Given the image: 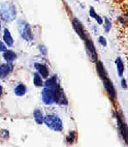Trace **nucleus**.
Here are the masks:
<instances>
[{
	"mask_svg": "<svg viewBox=\"0 0 128 147\" xmlns=\"http://www.w3.org/2000/svg\"><path fill=\"white\" fill-rule=\"evenodd\" d=\"M44 122L52 131H61L63 129L62 120H61V118L59 116L55 115V114H48V115H46L45 119H44Z\"/></svg>",
	"mask_w": 128,
	"mask_h": 147,
	"instance_id": "f257e3e1",
	"label": "nucleus"
},
{
	"mask_svg": "<svg viewBox=\"0 0 128 147\" xmlns=\"http://www.w3.org/2000/svg\"><path fill=\"white\" fill-rule=\"evenodd\" d=\"M0 17L6 22L13 21L17 17V11L15 6L9 3H3L0 6Z\"/></svg>",
	"mask_w": 128,
	"mask_h": 147,
	"instance_id": "f03ea898",
	"label": "nucleus"
},
{
	"mask_svg": "<svg viewBox=\"0 0 128 147\" xmlns=\"http://www.w3.org/2000/svg\"><path fill=\"white\" fill-rule=\"evenodd\" d=\"M100 79L102 80V83H103V87H105V91H107V95L110 96V98L112 100H115L116 97H117V92H116L115 87L113 82L111 81V79L109 78V75H103V76L100 77Z\"/></svg>",
	"mask_w": 128,
	"mask_h": 147,
	"instance_id": "7ed1b4c3",
	"label": "nucleus"
},
{
	"mask_svg": "<svg viewBox=\"0 0 128 147\" xmlns=\"http://www.w3.org/2000/svg\"><path fill=\"white\" fill-rule=\"evenodd\" d=\"M19 31L21 36L27 42H32L33 40V34H32L31 27L27 22L19 21Z\"/></svg>",
	"mask_w": 128,
	"mask_h": 147,
	"instance_id": "20e7f679",
	"label": "nucleus"
},
{
	"mask_svg": "<svg viewBox=\"0 0 128 147\" xmlns=\"http://www.w3.org/2000/svg\"><path fill=\"white\" fill-rule=\"evenodd\" d=\"M84 42H85L86 50H87V53H88V55H89L90 60L93 61V62H96V61L98 60V54H97V52H96V48H95L93 40H92L89 36H87Z\"/></svg>",
	"mask_w": 128,
	"mask_h": 147,
	"instance_id": "39448f33",
	"label": "nucleus"
},
{
	"mask_svg": "<svg viewBox=\"0 0 128 147\" xmlns=\"http://www.w3.org/2000/svg\"><path fill=\"white\" fill-rule=\"evenodd\" d=\"M42 100L46 105H52L55 102V89L50 87H44L42 90Z\"/></svg>",
	"mask_w": 128,
	"mask_h": 147,
	"instance_id": "423d86ee",
	"label": "nucleus"
},
{
	"mask_svg": "<svg viewBox=\"0 0 128 147\" xmlns=\"http://www.w3.org/2000/svg\"><path fill=\"white\" fill-rule=\"evenodd\" d=\"M116 118H117V124H118L119 131H120L123 140H124L126 144L128 145V125L126 124L125 121H124L122 115H117Z\"/></svg>",
	"mask_w": 128,
	"mask_h": 147,
	"instance_id": "0eeeda50",
	"label": "nucleus"
},
{
	"mask_svg": "<svg viewBox=\"0 0 128 147\" xmlns=\"http://www.w3.org/2000/svg\"><path fill=\"white\" fill-rule=\"evenodd\" d=\"M72 27L74 29V31L76 32V34L81 37V40H85V38L88 36V33H87V31L84 28V25L82 24V22L78 18H76V17L72 19Z\"/></svg>",
	"mask_w": 128,
	"mask_h": 147,
	"instance_id": "6e6552de",
	"label": "nucleus"
},
{
	"mask_svg": "<svg viewBox=\"0 0 128 147\" xmlns=\"http://www.w3.org/2000/svg\"><path fill=\"white\" fill-rule=\"evenodd\" d=\"M55 102L59 105H67V98L66 95L59 85L55 88Z\"/></svg>",
	"mask_w": 128,
	"mask_h": 147,
	"instance_id": "1a4fd4ad",
	"label": "nucleus"
},
{
	"mask_svg": "<svg viewBox=\"0 0 128 147\" xmlns=\"http://www.w3.org/2000/svg\"><path fill=\"white\" fill-rule=\"evenodd\" d=\"M34 67L36 69L37 73L40 75V76L44 78V79H47L50 76V73H49V68L47 65L42 64V63H34Z\"/></svg>",
	"mask_w": 128,
	"mask_h": 147,
	"instance_id": "9d476101",
	"label": "nucleus"
},
{
	"mask_svg": "<svg viewBox=\"0 0 128 147\" xmlns=\"http://www.w3.org/2000/svg\"><path fill=\"white\" fill-rule=\"evenodd\" d=\"M13 71V66H11V63L6 62L3 63L0 65V78L1 79H4L5 77H7L9 74Z\"/></svg>",
	"mask_w": 128,
	"mask_h": 147,
	"instance_id": "9b49d317",
	"label": "nucleus"
},
{
	"mask_svg": "<svg viewBox=\"0 0 128 147\" xmlns=\"http://www.w3.org/2000/svg\"><path fill=\"white\" fill-rule=\"evenodd\" d=\"M3 42H4V44L9 48L13 46V36H11V31H9L7 28H5L3 30Z\"/></svg>",
	"mask_w": 128,
	"mask_h": 147,
	"instance_id": "f8f14e48",
	"label": "nucleus"
},
{
	"mask_svg": "<svg viewBox=\"0 0 128 147\" xmlns=\"http://www.w3.org/2000/svg\"><path fill=\"white\" fill-rule=\"evenodd\" d=\"M3 58L6 62H13L17 59V54L13 50H6L3 52Z\"/></svg>",
	"mask_w": 128,
	"mask_h": 147,
	"instance_id": "ddd939ff",
	"label": "nucleus"
},
{
	"mask_svg": "<svg viewBox=\"0 0 128 147\" xmlns=\"http://www.w3.org/2000/svg\"><path fill=\"white\" fill-rule=\"evenodd\" d=\"M33 118L37 124L44 123V119H45V115L42 113V111L40 109H35L33 111Z\"/></svg>",
	"mask_w": 128,
	"mask_h": 147,
	"instance_id": "4468645a",
	"label": "nucleus"
},
{
	"mask_svg": "<svg viewBox=\"0 0 128 147\" xmlns=\"http://www.w3.org/2000/svg\"><path fill=\"white\" fill-rule=\"evenodd\" d=\"M115 64H116V67H117V71L119 77H123L125 67H124V62L122 61V59L120 57H117V59L115 60Z\"/></svg>",
	"mask_w": 128,
	"mask_h": 147,
	"instance_id": "2eb2a0df",
	"label": "nucleus"
},
{
	"mask_svg": "<svg viewBox=\"0 0 128 147\" xmlns=\"http://www.w3.org/2000/svg\"><path fill=\"white\" fill-rule=\"evenodd\" d=\"M13 91H15V94H16L17 96H23V95L26 94L27 87L24 84H22V83H20V84H18L15 87V90H13Z\"/></svg>",
	"mask_w": 128,
	"mask_h": 147,
	"instance_id": "dca6fc26",
	"label": "nucleus"
},
{
	"mask_svg": "<svg viewBox=\"0 0 128 147\" xmlns=\"http://www.w3.org/2000/svg\"><path fill=\"white\" fill-rule=\"evenodd\" d=\"M46 87H50V88H53V89H55L56 87L58 86V79H57V76H55V75H54V76L53 77H51L50 79H49V78H47V82H46L45 84Z\"/></svg>",
	"mask_w": 128,
	"mask_h": 147,
	"instance_id": "f3484780",
	"label": "nucleus"
},
{
	"mask_svg": "<svg viewBox=\"0 0 128 147\" xmlns=\"http://www.w3.org/2000/svg\"><path fill=\"white\" fill-rule=\"evenodd\" d=\"M33 84L36 87H42L44 86V80H42V77L39 75L38 73H34L33 74Z\"/></svg>",
	"mask_w": 128,
	"mask_h": 147,
	"instance_id": "a211bd4d",
	"label": "nucleus"
},
{
	"mask_svg": "<svg viewBox=\"0 0 128 147\" xmlns=\"http://www.w3.org/2000/svg\"><path fill=\"white\" fill-rule=\"evenodd\" d=\"M89 13H90V16H91V18H94L95 20H96V22L99 24V25L103 24V19H102L99 15H97V13L95 11V9H94V7H93V6H91V7H90Z\"/></svg>",
	"mask_w": 128,
	"mask_h": 147,
	"instance_id": "6ab92c4d",
	"label": "nucleus"
},
{
	"mask_svg": "<svg viewBox=\"0 0 128 147\" xmlns=\"http://www.w3.org/2000/svg\"><path fill=\"white\" fill-rule=\"evenodd\" d=\"M76 131H70L69 134H68V136L66 137V142L67 143H69V144H72V143H74L76 142Z\"/></svg>",
	"mask_w": 128,
	"mask_h": 147,
	"instance_id": "aec40b11",
	"label": "nucleus"
},
{
	"mask_svg": "<svg viewBox=\"0 0 128 147\" xmlns=\"http://www.w3.org/2000/svg\"><path fill=\"white\" fill-rule=\"evenodd\" d=\"M103 23H105V32H110L111 28H112V23H111L110 19L105 18V21H103Z\"/></svg>",
	"mask_w": 128,
	"mask_h": 147,
	"instance_id": "412c9836",
	"label": "nucleus"
},
{
	"mask_svg": "<svg viewBox=\"0 0 128 147\" xmlns=\"http://www.w3.org/2000/svg\"><path fill=\"white\" fill-rule=\"evenodd\" d=\"M98 42H99L100 45H102L103 47H105V46H107V40H105V37L99 36V37H98Z\"/></svg>",
	"mask_w": 128,
	"mask_h": 147,
	"instance_id": "4be33fe9",
	"label": "nucleus"
},
{
	"mask_svg": "<svg viewBox=\"0 0 128 147\" xmlns=\"http://www.w3.org/2000/svg\"><path fill=\"white\" fill-rule=\"evenodd\" d=\"M7 50V46L4 44V42H0V52H4V51Z\"/></svg>",
	"mask_w": 128,
	"mask_h": 147,
	"instance_id": "5701e85b",
	"label": "nucleus"
},
{
	"mask_svg": "<svg viewBox=\"0 0 128 147\" xmlns=\"http://www.w3.org/2000/svg\"><path fill=\"white\" fill-rule=\"evenodd\" d=\"M121 83H122V87L123 88H127V84H126V80L125 79H122L121 80Z\"/></svg>",
	"mask_w": 128,
	"mask_h": 147,
	"instance_id": "b1692460",
	"label": "nucleus"
},
{
	"mask_svg": "<svg viewBox=\"0 0 128 147\" xmlns=\"http://www.w3.org/2000/svg\"><path fill=\"white\" fill-rule=\"evenodd\" d=\"M2 91H3V89H2V86L0 85V98H1V96H2Z\"/></svg>",
	"mask_w": 128,
	"mask_h": 147,
	"instance_id": "393cba45",
	"label": "nucleus"
},
{
	"mask_svg": "<svg viewBox=\"0 0 128 147\" xmlns=\"http://www.w3.org/2000/svg\"><path fill=\"white\" fill-rule=\"evenodd\" d=\"M0 30H1V21H0Z\"/></svg>",
	"mask_w": 128,
	"mask_h": 147,
	"instance_id": "a878e982",
	"label": "nucleus"
},
{
	"mask_svg": "<svg viewBox=\"0 0 128 147\" xmlns=\"http://www.w3.org/2000/svg\"><path fill=\"white\" fill-rule=\"evenodd\" d=\"M95 1H98V0H95Z\"/></svg>",
	"mask_w": 128,
	"mask_h": 147,
	"instance_id": "bb28decb",
	"label": "nucleus"
}]
</instances>
